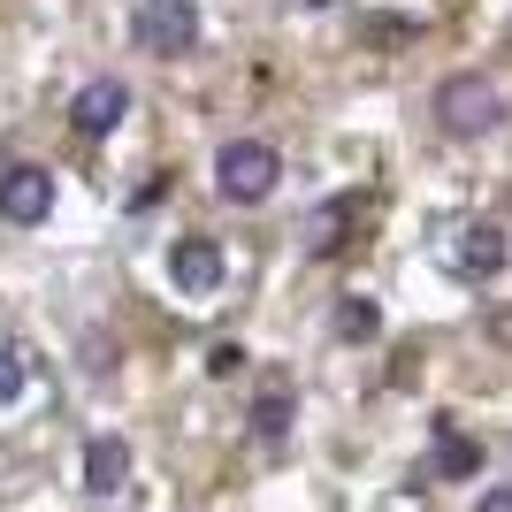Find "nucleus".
Masks as SVG:
<instances>
[{
  "label": "nucleus",
  "mask_w": 512,
  "mask_h": 512,
  "mask_svg": "<svg viewBox=\"0 0 512 512\" xmlns=\"http://www.w3.org/2000/svg\"><path fill=\"white\" fill-rule=\"evenodd\" d=\"M428 107H436V130H444V138H490V130L505 123V92H497V77H482V69L444 77Z\"/></svg>",
  "instance_id": "obj_1"
},
{
  "label": "nucleus",
  "mask_w": 512,
  "mask_h": 512,
  "mask_svg": "<svg viewBox=\"0 0 512 512\" xmlns=\"http://www.w3.org/2000/svg\"><path fill=\"white\" fill-rule=\"evenodd\" d=\"M276 184H283V153L268 138H230L214 153V192L230 207H260V199H276Z\"/></svg>",
  "instance_id": "obj_2"
},
{
  "label": "nucleus",
  "mask_w": 512,
  "mask_h": 512,
  "mask_svg": "<svg viewBox=\"0 0 512 512\" xmlns=\"http://www.w3.org/2000/svg\"><path fill=\"white\" fill-rule=\"evenodd\" d=\"M130 39L153 62H184L199 46V0H138L130 8Z\"/></svg>",
  "instance_id": "obj_3"
},
{
  "label": "nucleus",
  "mask_w": 512,
  "mask_h": 512,
  "mask_svg": "<svg viewBox=\"0 0 512 512\" xmlns=\"http://www.w3.org/2000/svg\"><path fill=\"white\" fill-rule=\"evenodd\" d=\"M46 214H54V176L39 161H16V169H0V222H16V230H39Z\"/></svg>",
  "instance_id": "obj_4"
},
{
  "label": "nucleus",
  "mask_w": 512,
  "mask_h": 512,
  "mask_svg": "<svg viewBox=\"0 0 512 512\" xmlns=\"http://www.w3.org/2000/svg\"><path fill=\"white\" fill-rule=\"evenodd\" d=\"M123 115H130L123 77H92V85H77V100H69V130H77V138H107Z\"/></svg>",
  "instance_id": "obj_5"
},
{
  "label": "nucleus",
  "mask_w": 512,
  "mask_h": 512,
  "mask_svg": "<svg viewBox=\"0 0 512 512\" xmlns=\"http://www.w3.org/2000/svg\"><path fill=\"white\" fill-rule=\"evenodd\" d=\"M169 283L184 299H207L214 283H222V245H214V237H176L169 245Z\"/></svg>",
  "instance_id": "obj_6"
},
{
  "label": "nucleus",
  "mask_w": 512,
  "mask_h": 512,
  "mask_svg": "<svg viewBox=\"0 0 512 512\" xmlns=\"http://www.w3.org/2000/svg\"><path fill=\"white\" fill-rule=\"evenodd\" d=\"M451 268H459L467 283L505 276V230H497V222H474V230H459V245H451Z\"/></svg>",
  "instance_id": "obj_7"
},
{
  "label": "nucleus",
  "mask_w": 512,
  "mask_h": 512,
  "mask_svg": "<svg viewBox=\"0 0 512 512\" xmlns=\"http://www.w3.org/2000/svg\"><path fill=\"white\" fill-rule=\"evenodd\" d=\"M123 482H130V444H123V436H92V444H85V490L115 497Z\"/></svg>",
  "instance_id": "obj_8"
},
{
  "label": "nucleus",
  "mask_w": 512,
  "mask_h": 512,
  "mask_svg": "<svg viewBox=\"0 0 512 512\" xmlns=\"http://www.w3.org/2000/svg\"><path fill=\"white\" fill-rule=\"evenodd\" d=\"M291 413H299V398H291V383L276 375V383L253 398V436L260 444H283V436H291Z\"/></svg>",
  "instance_id": "obj_9"
},
{
  "label": "nucleus",
  "mask_w": 512,
  "mask_h": 512,
  "mask_svg": "<svg viewBox=\"0 0 512 512\" xmlns=\"http://www.w3.org/2000/svg\"><path fill=\"white\" fill-rule=\"evenodd\" d=\"M474 467H482V444H474V436H459V428H436V474L467 482Z\"/></svg>",
  "instance_id": "obj_10"
},
{
  "label": "nucleus",
  "mask_w": 512,
  "mask_h": 512,
  "mask_svg": "<svg viewBox=\"0 0 512 512\" xmlns=\"http://www.w3.org/2000/svg\"><path fill=\"white\" fill-rule=\"evenodd\" d=\"M23 390H31V360H23V344H0V406H16Z\"/></svg>",
  "instance_id": "obj_11"
},
{
  "label": "nucleus",
  "mask_w": 512,
  "mask_h": 512,
  "mask_svg": "<svg viewBox=\"0 0 512 512\" xmlns=\"http://www.w3.org/2000/svg\"><path fill=\"white\" fill-rule=\"evenodd\" d=\"M337 329H344V337H375V306H367V299H344L337 306Z\"/></svg>",
  "instance_id": "obj_12"
},
{
  "label": "nucleus",
  "mask_w": 512,
  "mask_h": 512,
  "mask_svg": "<svg viewBox=\"0 0 512 512\" xmlns=\"http://www.w3.org/2000/svg\"><path fill=\"white\" fill-rule=\"evenodd\" d=\"M207 367H214V375H237V367H245V352H237V344H214Z\"/></svg>",
  "instance_id": "obj_13"
},
{
  "label": "nucleus",
  "mask_w": 512,
  "mask_h": 512,
  "mask_svg": "<svg viewBox=\"0 0 512 512\" xmlns=\"http://www.w3.org/2000/svg\"><path fill=\"white\" fill-rule=\"evenodd\" d=\"M474 512H512V490H490V497H482Z\"/></svg>",
  "instance_id": "obj_14"
}]
</instances>
